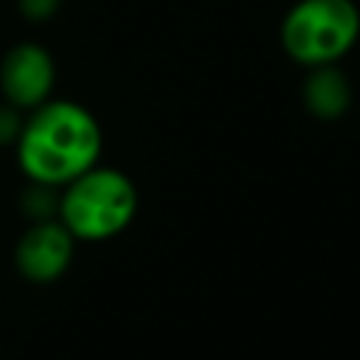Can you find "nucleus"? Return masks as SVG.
Instances as JSON below:
<instances>
[{
    "mask_svg": "<svg viewBox=\"0 0 360 360\" xmlns=\"http://www.w3.org/2000/svg\"><path fill=\"white\" fill-rule=\"evenodd\" d=\"M284 53L304 65H338L360 37V11L354 0H298L281 20Z\"/></svg>",
    "mask_w": 360,
    "mask_h": 360,
    "instance_id": "3",
    "label": "nucleus"
},
{
    "mask_svg": "<svg viewBox=\"0 0 360 360\" xmlns=\"http://www.w3.org/2000/svg\"><path fill=\"white\" fill-rule=\"evenodd\" d=\"M138 211L135 183L112 166H90L59 191V222L76 242H104L118 236Z\"/></svg>",
    "mask_w": 360,
    "mask_h": 360,
    "instance_id": "2",
    "label": "nucleus"
},
{
    "mask_svg": "<svg viewBox=\"0 0 360 360\" xmlns=\"http://www.w3.org/2000/svg\"><path fill=\"white\" fill-rule=\"evenodd\" d=\"M101 124L79 101L48 98L17 135V163L31 183L62 188L101 158Z\"/></svg>",
    "mask_w": 360,
    "mask_h": 360,
    "instance_id": "1",
    "label": "nucleus"
},
{
    "mask_svg": "<svg viewBox=\"0 0 360 360\" xmlns=\"http://www.w3.org/2000/svg\"><path fill=\"white\" fill-rule=\"evenodd\" d=\"M20 115H17V107H11L8 101L0 104V143H8V141H17L20 135Z\"/></svg>",
    "mask_w": 360,
    "mask_h": 360,
    "instance_id": "7",
    "label": "nucleus"
},
{
    "mask_svg": "<svg viewBox=\"0 0 360 360\" xmlns=\"http://www.w3.org/2000/svg\"><path fill=\"white\" fill-rule=\"evenodd\" d=\"M301 98L315 118L335 121L352 104V84L335 65L309 68V76L304 79V87H301Z\"/></svg>",
    "mask_w": 360,
    "mask_h": 360,
    "instance_id": "6",
    "label": "nucleus"
},
{
    "mask_svg": "<svg viewBox=\"0 0 360 360\" xmlns=\"http://www.w3.org/2000/svg\"><path fill=\"white\" fill-rule=\"evenodd\" d=\"M76 239L73 233L53 217L37 219L14 248V264L22 278L34 284H51L65 276L73 262Z\"/></svg>",
    "mask_w": 360,
    "mask_h": 360,
    "instance_id": "5",
    "label": "nucleus"
},
{
    "mask_svg": "<svg viewBox=\"0 0 360 360\" xmlns=\"http://www.w3.org/2000/svg\"><path fill=\"white\" fill-rule=\"evenodd\" d=\"M56 6L59 0H20V8L28 20H48Z\"/></svg>",
    "mask_w": 360,
    "mask_h": 360,
    "instance_id": "8",
    "label": "nucleus"
},
{
    "mask_svg": "<svg viewBox=\"0 0 360 360\" xmlns=\"http://www.w3.org/2000/svg\"><path fill=\"white\" fill-rule=\"evenodd\" d=\"M56 84V65L48 48L37 42L14 45L0 62L3 98L17 110H34L45 104Z\"/></svg>",
    "mask_w": 360,
    "mask_h": 360,
    "instance_id": "4",
    "label": "nucleus"
}]
</instances>
